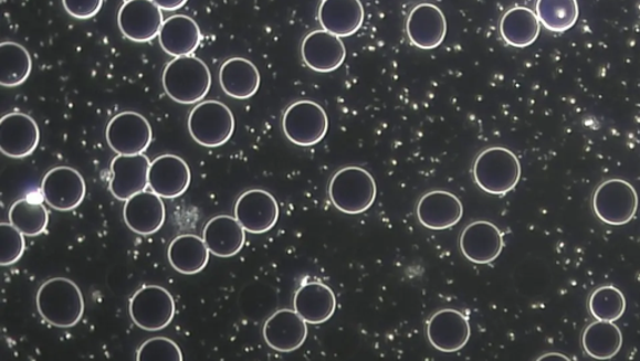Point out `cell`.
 Returning <instances> with one entry per match:
<instances>
[{"label":"cell","mask_w":640,"mask_h":361,"mask_svg":"<svg viewBox=\"0 0 640 361\" xmlns=\"http://www.w3.org/2000/svg\"><path fill=\"white\" fill-rule=\"evenodd\" d=\"M41 317L55 328H72L84 315L83 294L74 282L66 278L46 280L36 294Z\"/></svg>","instance_id":"cell-1"},{"label":"cell","mask_w":640,"mask_h":361,"mask_svg":"<svg viewBox=\"0 0 640 361\" xmlns=\"http://www.w3.org/2000/svg\"><path fill=\"white\" fill-rule=\"evenodd\" d=\"M161 82L171 100L188 106L206 98L212 87V74L197 56H178L167 64Z\"/></svg>","instance_id":"cell-2"},{"label":"cell","mask_w":640,"mask_h":361,"mask_svg":"<svg viewBox=\"0 0 640 361\" xmlns=\"http://www.w3.org/2000/svg\"><path fill=\"white\" fill-rule=\"evenodd\" d=\"M473 176L483 192L492 195L508 194L520 183L521 161L510 149L489 148L476 157Z\"/></svg>","instance_id":"cell-3"},{"label":"cell","mask_w":640,"mask_h":361,"mask_svg":"<svg viewBox=\"0 0 640 361\" xmlns=\"http://www.w3.org/2000/svg\"><path fill=\"white\" fill-rule=\"evenodd\" d=\"M328 193L332 204L339 212L361 214L376 202V179L365 168L346 167L333 176Z\"/></svg>","instance_id":"cell-4"},{"label":"cell","mask_w":640,"mask_h":361,"mask_svg":"<svg viewBox=\"0 0 640 361\" xmlns=\"http://www.w3.org/2000/svg\"><path fill=\"white\" fill-rule=\"evenodd\" d=\"M234 128L233 113L221 102H200L189 114L190 136L207 148L224 146L233 137Z\"/></svg>","instance_id":"cell-5"},{"label":"cell","mask_w":640,"mask_h":361,"mask_svg":"<svg viewBox=\"0 0 640 361\" xmlns=\"http://www.w3.org/2000/svg\"><path fill=\"white\" fill-rule=\"evenodd\" d=\"M329 120L318 103L300 100L292 104L283 116V131L295 146L312 147L326 138Z\"/></svg>","instance_id":"cell-6"},{"label":"cell","mask_w":640,"mask_h":361,"mask_svg":"<svg viewBox=\"0 0 640 361\" xmlns=\"http://www.w3.org/2000/svg\"><path fill=\"white\" fill-rule=\"evenodd\" d=\"M639 198L634 187L623 179H609L601 183L594 195V209L600 222L625 225L633 220Z\"/></svg>","instance_id":"cell-7"},{"label":"cell","mask_w":640,"mask_h":361,"mask_svg":"<svg viewBox=\"0 0 640 361\" xmlns=\"http://www.w3.org/2000/svg\"><path fill=\"white\" fill-rule=\"evenodd\" d=\"M129 315L133 322L143 330H164L176 316V302L167 289L159 285H148L132 297Z\"/></svg>","instance_id":"cell-8"},{"label":"cell","mask_w":640,"mask_h":361,"mask_svg":"<svg viewBox=\"0 0 640 361\" xmlns=\"http://www.w3.org/2000/svg\"><path fill=\"white\" fill-rule=\"evenodd\" d=\"M108 146L118 156L145 155L153 131L149 121L136 112H123L114 117L105 131Z\"/></svg>","instance_id":"cell-9"},{"label":"cell","mask_w":640,"mask_h":361,"mask_svg":"<svg viewBox=\"0 0 640 361\" xmlns=\"http://www.w3.org/2000/svg\"><path fill=\"white\" fill-rule=\"evenodd\" d=\"M164 23V13L153 0H126L119 9V30L132 42L156 40Z\"/></svg>","instance_id":"cell-10"},{"label":"cell","mask_w":640,"mask_h":361,"mask_svg":"<svg viewBox=\"0 0 640 361\" xmlns=\"http://www.w3.org/2000/svg\"><path fill=\"white\" fill-rule=\"evenodd\" d=\"M87 192L84 178L70 167H56L50 170L42 182L44 201L54 211L72 212L78 208Z\"/></svg>","instance_id":"cell-11"},{"label":"cell","mask_w":640,"mask_h":361,"mask_svg":"<svg viewBox=\"0 0 640 361\" xmlns=\"http://www.w3.org/2000/svg\"><path fill=\"white\" fill-rule=\"evenodd\" d=\"M235 220L251 234L270 232L280 220L276 199L263 189H252L238 198Z\"/></svg>","instance_id":"cell-12"},{"label":"cell","mask_w":640,"mask_h":361,"mask_svg":"<svg viewBox=\"0 0 640 361\" xmlns=\"http://www.w3.org/2000/svg\"><path fill=\"white\" fill-rule=\"evenodd\" d=\"M40 141V127L28 114L9 113L0 120V150L4 156L13 159L30 157Z\"/></svg>","instance_id":"cell-13"},{"label":"cell","mask_w":640,"mask_h":361,"mask_svg":"<svg viewBox=\"0 0 640 361\" xmlns=\"http://www.w3.org/2000/svg\"><path fill=\"white\" fill-rule=\"evenodd\" d=\"M427 337L438 351L457 353L471 339L470 320L455 309L439 310L428 320Z\"/></svg>","instance_id":"cell-14"},{"label":"cell","mask_w":640,"mask_h":361,"mask_svg":"<svg viewBox=\"0 0 640 361\" xmlns=\"http://www.w3.org/2000/svg\"><path fill=\"white\" fill-rule=\"evenodd\" d=\"M263 337L266 346L279 353H293L308 338V322L297 311L282 309L265 321Z\"/></svg>","instance_id":"cell-15"},{"label":"cell","mask_w":640,"mask_h":361,"mask_svg":"<svg viewBox=\"0 0 640 361\" xmlns=\"http://www.w3.org/2000/svg\"><path fill=\"white\" fill-rule=\"evenodd\" d=\"M148 182L151 192L160 198L176 199L187 192L192 173L183 159L166 155L151 161Z\"/></svg>","instance_id":"cell-16"},{"label":"cell","mask_w":640,"mask_h":361,"mask_svg":"<svg viewBox=\"0 0 640 361\" xmlns=\"http://www.w3.org/2000/svg\"><path fill=\"white\" fill-rule=\"evenodd\" d=\"M150 161L145 155L117 156L112 161L109 190L114 198L127 202L129 198L145 192L149 185Z\"/></svg>","instance_id":"cell-17"},{"label":"cell","mask_w":640,"mask_h":361,"mask_svg":"<svg viewBox=\"0 0 640 361\" xmlns=\"http://www.w3.org/2000/svg\"><path fill=\"white\" fill-rule=\"evenodd\" d=\"M463 204L460 198L445 190H433L422 198L417 205L420 224L431 231H445L462 221Z\"/></svg>","instance_id":"cell-18"},{"label":"cell","mask_w":640,"mask_h":361,"mask_svg":"<svg viewBox=\"0 0 640 361\" xmlns=\"http://www.w3.org/2000/svg\"><path fill=\"white\" fill-rule=\"evenodd\" d=\"M461 251L465 259L474 264H491L504 248L503 234L491 222H473L461 235Z\"/></svg>","instance_id":"cell-19"},{"label":"cell","mask_w":640,"mask_h":361,"mask_svg":"<svg viewBox=\"0 0 640 361\" xmlns=\"http://www.w3.org/2000/svg\"><path fill=\"white\" fill-rule=\"evenodd\" d=\"M302 56L312 71L332 73L346 61L347 50L339 36L324 30L315 31L304 38Z\"/></svg>","instance_id":"cell-20"},{"label":"cell","mask_w":640,"mask_h":361,"mask_svg":"<svg viewBox=\"0 0 640 361\" xmlns=\"http://www.w3.org/2000/svg\"><path fill=\"white\" fill-rule=\"evenodd\" d=\"M407 34L409 41L419 50H436L445 40V15L434 4H419L408 17Z\"/></svg>","instance_id":"cell-21"},{"label":"cell","mask_w":640,"mask_h":361,"mask_svg":"<svg viewBox=\"0 0 640 361\" xmlns=\"http://www.w3.org/2000/svg\"><path fill=\"white\" fill-rule=\"evenodd\" d=\"M155 192H140L128 199L123 208L124 222L139 235L156 234L166 222V206Z\"/></svg>","instance_id":"cell-22"},{"label":"cell","mask_w":640,"mask_h":361,"mask_svg":"<svg viewBox=\"0 0 640 361\" xmlns=\"http://www.w3.org/2000/svg\"><path fill=\"white\" fill-rule=\"evenodd\" d=\"M293 306L308 325L319 326L327 322L336 312L337 298L328 285L309 282L303 284L295 293Z\"/></svg>","instance_id":"cell-23"},{"label":"cell","mask_w":640,"mask_h":361,"mask_svg":"<svg viewBox=\"0 0 640 361\" xmlns=\"http://www.w3.org/2000/svg\"><path fill=\"white\" fill-rule=\"evenodd\" d=\"M318 17L324 31L346 38L360 30L365 8L360 0H322Z\"/></svg>","instance_id":"cell-24"},{"label":"cell","mask_w":640,"mask_h":361,"mask_svg":"<svg viewBox=\"0 0 640 361\" xmlns=\"http://www.w3.org/2000/svg\"><path fill=\"white\" fill-rule=\"evenodd\" d=\"M159 44L168 55H192L202 42L199 25L188 15H174L165 21L159 32Z\"/></svg>","instance_id":"cell-25"},{"label":"cell","mask_w":640,"mask_h":361,"mask_svg":"<svg viewBox=\"0 0 640 361\" xmlns=\"http://www.w3.org/2000/svg\"><path fill=\"white\" fill-rule=\"evenodd\" d=\"M203 240L210 254L219 258H231L243 249L245 231L235 217L218 215L206 224Z\"/></svg>","instance_id":"cell-26"},{"label":"cell","mask_w":640,"mask_h":361,"mask_svg":"<svg viewBox=\"0 0 640 361\" xmlns=\"http://www.w3.org/2000/svg\"><path fill=\"white\" fill-rule=\"evenodd\" d=\"M219 83L228 97L245 100L260 89L261 74L251 61L232 59L219 71Z\"/></svg>","instance_id":"cell-27"},{"label":"cell","mask_w":640,"mask_h":361,"mask_svg":"<svg viewBox=\"0 0 640 361\" xmlns=\"http://www.w3.org/2000/svg\"><path fill=\"white\" fill-rule=\"evenodd\" d=\"M209 249L202 237L185 234L176 237L168 248V261L180 274L193 275L202 272L209 262Z\"/></svg>","instance_id":"cell-28"},{"label":"cell","mask_w":640,"mask_h":361,"mask_svg":"<svg viewBox=\"0 0 640 361\" xmlns=\"http://www.w3.org/2000/svg\"><path fill=\"white\" fill-rule=\"evenodd\" d=\"M539 33V18L529 8H512L502 18L501 34L506 44L515 47L529 46L538 40Z\"/></svg>","instance_id":"cell-29"},{"label":"cell","mask_w":640,"mask_h":361,"mask_svg":"<svg viewBox=\"0 0 640 361\" xmlns=\"http://www.w3.org/2000/svg\"><path fill=\"white\" fill-rule=\"evenodd\" d=\"M586 354L597 360L615 358L623 346V335L615 321L597 320L581 336Z\"/></svg>","instance_id":"cell-30"},{"label":"cell","mask_w":640,"mask_h":361,"mask_svg":"<svg viewBox=\"0 0 640 361\" xmlns=\"http://www.w3.org/2000/svg\"><path fill=\"white\" fill-rule=\"evenodd\" d=\"M0 59H2L0 84L3 87H18V85L30 78L33 62L30 52L23 45L14 42H3L0 44Z\"/></svg>","instance_id":"cell-31"},{"label":"cell","mask_w":640,"mask_h":361,"mask_svg":"<svg viewBox=\"0 0 640 361\" xmlns=\"http://www.w3.org/2000/svg\"><path fill=\"white\" fill-rule=\"evenodd\" d=\"M539 22L553 33H565L575 26L579 17L577 0H538Z\"/></svg>","instance_id":"cell-32"},{"label":"cell","mask_w":640,"mask_h":361,"mask_svg":"<svg viewBox=\"0 0 640 361\" xmlns=\"http://www.w3.org/2000/svg\"><path fill=\"white\" fill-rule=\"evenodd\" d=\"M9 223L25 236H38L45 232L50 213L41 203H33L30 199H19L9 209Z\"/></svg>","instance_id":"cell-33"},{"label":"cell","mask_w":640,"mask_h":361,"mask_svg":"<svg viewBox=\"0 0 640 361\" xmlns=\"http://www.w3.org/2000/svg\"><path fill=\"white\" fill-rule=\"evenodd\" d=\"M588 308L596 320L617 321L623 317L627 301L622 291L613 285H605L591 294Z\"/></svg>","instance_id":"cell-34"},{"label":"cell","mask_w":640,"mask_h":361,"mask_svg":"<svg viewBox=\"0 0 640 361\" xmlns=\"http://www.w3.org/2000/svg\"><path fill=\"white\" fill-rule=\"evenodd\" d=\"M24 234L11 223L0 224V265L9 267L21 261L25 251Z\"/></svg>","instance_id":"cell-35"},{"label":"cell","mask_w":640,"mask_h":361,"mask_svg":"<svg viewBox=\"0 0 640 361\" xmlns=\"http://www.w3.org/2000/svg\"><path fill=\"white\" fill-rule=\"evenodd\" d=\"M137 360L183 361L180 348L165 337L151 338L138 349Z\"/></svg>","instance_id":"cell-36"},{"label":"cell","mask_w":640,"mask_h":361,"mask_svg":"<svg viewBox=\"0 0 640 361\" xmlns=\"http://www.w3.org/2000/svg\"><path fill=\"white\" fill-rule=\"evenodd\" d=\"M65 12L73 18L91 19L101 12L103 0H62Z\"/></svg>","instance_id":"cell-37"},{"label":"cell","mask_w":640,"mask_h":361,"mask_svg":"<svg viewBox=\"0 0 640 361\" xmlns=\"http://www.w3.org/2000/svg\"><path fill=\"white\" fill-rule=\"evenodd\" d=\"M153 2H155L161 11L175 12L178 11V9L183 8L188 0H153Z\"/></svg>","instance_id":"cell-38"}]
</instances>
